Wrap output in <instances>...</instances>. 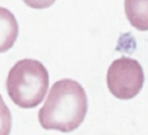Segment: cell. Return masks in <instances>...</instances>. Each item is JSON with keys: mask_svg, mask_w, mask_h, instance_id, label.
<instances>
[{"mask_svg": "<svg viewBox=\"0 0 148 135\" xmlns=\"http://www.w3.org/2000/svg\"><path fill=\"white\" fill-rule=\"evenodd\" d=\"M88 113V97L79 82L71 79L57 81L50 88L38 121L45 130L69 133L80 127Z\"/></svg>", "mask_w": 148, "mask_h": 135, "instance_id": "1", "label": "cell"}, {"mask_svg": "<svg viewBox=\"0 0 148 135\" xmlns=\"http://www.w3.org/2000/svg\"><path fill=\"white\" fill-rule=\"evenodd\" d=\"M49 86V74L40 61L20 60L11 68L7 91L11 100L21 108H33L44 100Z\"/></svg>", "mask_w": 148, "mask_h": 135, "instance_id": "2", "label": "cell"}, {"mask_svg": "<svg viewBox=\"0 0 148 135\" xmlns=\"http://www.w3.org/2000/svg\"><path fill=\"white\" fill-rule=\"evenodd\" d=\"M144 71L136 60L121 57L108 69L107 84L111 94L121 100L134 98L144 85Z\"/></svg>", "mask_w": 148, "mask_h": 135, "instance_id": "3", "label": "cell"}, {"mask_svg": "<svg viewBox=\"0 0 148 135\" xmlns=\"http://www.w3.org/2000/svg\"><path fill=\"white\" fill-rule=\"evenodd\" d=\"M18 36V24L14 14L0 7V53L13 47Z\"/></svg>", "mask_w": 148, "mask_h": 135, "instance_id": "4", "label": "cell"}, {"mask_svg": "<svg viewBox=\"0 0 148 135\" xmlns=\"http://www.w3.org/2000/svg\"><path fill=\"white\" fill-rule=\"evenodd\" d=\"M125 13L135 29L148 30V0H125Z\"/></svg>", "mask_w": 148, "mask_h": 135, "instance_id": "5", "label": "cell"}, {"mask_svg": "<svg viewBox=\"0 0 148 135\" xmlns=\"http://www.w3.org/2000/svg\"><path fill=\"white\" fill-rule=\"evenodd\" d=\"M12 128V115L0 95V135H10Z\"/></svg>", "mask_w": 148, "mask_h": 135, "instance_id": "6", "label": "cell"}, {"mask_svg": "<svg viewBox=\"0 0 148 135\" xmlns=\"http://www.w3.org/2000/svg\"><path fill=\"white\" fill-rule=\"evenodd\" d=\"M24 2L32 9L40 10L51 7L56 2V0H24Z\"/></svg>", "mask_w": 148, "mask_h": 135, "instance_id": "7", "label": "cell"}]
</instances>
